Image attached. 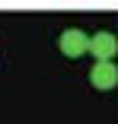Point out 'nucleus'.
I'll return each instance as SVG.
<instances>
[{
	"label": "nucleus",
	"instance_id": "f257e3e1",
	"mask_svg": "<svg viewBox=\"0 0 118 124\" xmlns=\"http://www.w3.org/2000/svg\"><path fill=\"white\" fill-rule=\"evenodd\" d=\"M58 48H61L64 57H80V54L89 51V35L83 29H64L61 38H58Z\"/></svg>",
	"mask_w": 118,
	"mask_h": 124
},
{
	"label": "nucleus",
	"instance_id": "f03ea898",
	"mask_svg": "<svg viewBox=\"0 0 118 124\" xmlns=\"http://www.w3.org/2000/svg\"><path fill=\"white\" fill-rule=\"evenodd\" d=\"M89 83L96 89H102V92L115 89L118 86V67H115V61H96L93 70H89Z\"/></svg>",
	"mask_w": 118,
	"mask_h": 124
},
{
	"label": "nucleus",
	"instance_id": "7ed1b4c3",
	"mask_svg": "<svg viewBox=\"0 0 118 124\" xmlns=\"http://www.w3.org/2000/svg\"><path fill=\"white\" fill-rule=\"evenodd\" d=\"M89 54L96 57V61H115V54H118V38H115L112 32L89 35Z\"/></svg>",
	"mask_w": 118,
	"mask_h": 124
}]
</instances>
